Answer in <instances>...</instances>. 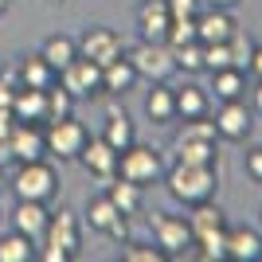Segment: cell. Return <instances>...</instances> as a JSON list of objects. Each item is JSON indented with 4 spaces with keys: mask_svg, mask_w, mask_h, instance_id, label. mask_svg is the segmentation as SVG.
<instances>
[{
    "mask_svg": "<svg viewBox=\"0 0 262 262\" xmlns=\"http://www.w3.org/2000/svg\"><path fill=\"white\" fill-rule=\"evenodd\" d=\"M39 55H43L55 71H63V67L78 55V39H75V35H63V32H59V35H47L43 47H39Z\"/></svg>",
    "mask_w": 262,
    "mask_h": 262,
    "instance_id": "4316f807",
    "label": "cell"
},
{
    "mask_svg": "<svg viewBox=\"0 0 262 262\" xmlns=\"http://www.w3.org/2000/svg\"><path fill=\"white\" fill-rule=\"evenodd\" d=\"M176 161L184 164H219V133L215 121L208 118H192L184 121V129L176 133Z\"/></svg>",
    "mask_w": 262,
    "mask_h": 262,
    "instance_id": "3957f363",
    "label": "cell"
},
{
    "mask_svg": "<svg viewBox=\"0 0 262 262\" xmlns=\"http://www.w3.org/2000/svg\"><path fill=\"white\" fill-rule=\"evenodd\" d=\"M168 24H172L168 0H141V8H137V32H141V39H161L164 43Z\"/></svg>",
    "mask_w": 262,
    "mask_h": 262,
    "instance_id": "2e32d148",
    "label": "cell"
},
{
    "mask_svg": "<svg viewBox=\"0 0 262 262\" xmlns=\"http://www.w3.org/2000/svg\"><path fill=\"white\" fill-rule=\"evenodd\" d=\"M8 188L16 192V200L51 204V200L59 196V172H55V164H47L43 157H39V161H20V168L12 172Z\"/></svg>",
    "mask_w": 262,
    "mask_h": 262,
    "instance_id": "277c9868",
    "label": "cell"
},
{
    "mask_svg": "<svg viewBox=\"0 0 262 262\" xmlns=\"http://www.w3.org/2000/svg\"><path fill=\"white\" fill-rule=\"evenodd\" d=\"M231 67V47L227 43H204V71H227Z\"/></svg>",
    "mask_w": 262,
    "mask_h": 262,
    "instance_id": "836d02e7",
    "label": "cell"
},
{
    "mask_svg": "<svg viewBox=\"0 0 262 262\" xmlns=\"http://www.w3.org/2000/svg\"><path fill=\"white\" fill-rule=\"evenodd\" d=\"M227 258L258 262L262 258V235L254 227H227Z\"/></svg>",
    "mask_w": 262,
    "mask_h": 262,
    "instance_id": "d6986e66",
    "label": "cell"
},
{
    "mask_svg": "<svg viewBox=\"0 0 262 262\" xmlns=\"http://www.w3.org/2000/svg\"><path fill=\"white\" fill-rule=\"evenodd\" d=\"M0 215H4V211H0Z\"/></svg>",
    "mask_w": 262,
    "mask_h": 262,
    "instance_id": "bcb514c9",
    "label": "cell"
},
{
    "mask_svg": "<svg viewBox=\"0 0 262 262\" xmlns=\"http://www.w3.org/2000/svg\"><path fill=\"white\" fill-rule=\"evenodd\" d=\"M227 47H231V67H235V71H251V59H254V39L251 35L235 32L227 39Z\"/></svg>",
    "mask_w": 262,
    "mask_h": 262,
    "instance_id": "1f68e13d",
    "label": "cell"
},
{
    "mask_svg": "<svg viewBox=\"0 0 262 262\" xmlns=\"http://www.w3.org/2000/svg\"><path fill=\"white\" fill-rule=\"evenodd\" d=\"M90 141V129L71 114V118H55L43 125V145H47V157H59V161H78V153L86 149Z\"/></svg>",
    "mask_w": 262,
    "mask_h": 262,
    "instance_id": "8992f818",
    "label": "cell"
},
{
    "mask_svg": "<svg viewBox=\"0 0 262 262\" xmlns=\"http://www.w3.org/2000/svg\"><path fill=\"white\" fill-rule=\"evenodd\" d=\"M12 118L43 125V121H47V94H43V90H32V86H20V90H16V98H12Z\"/></svg>",
    "mask_w": 262,
    "mask_h": 262,
    "instance_id": "ffe728a7",
    "label": "cell"
},
{
    "mask_svg": "<svg viewBox=\"0 0 262 262\" xmlns=\"http://www.w3.org/2000/svg\"><path fill=\"white\" fill-rule=\"evenodd\" d=\"M98 137H102V141H110L121 153V149H129V145L137 141V129H133V121H129L125 110H110V114H106V125H102Z\"/></svg>",
    "mask_w": 262,
    "mask_h": 262,
    "instance_id": "cb8c5ba5",
    "label": "cell"
},
{
    "mask_svg": "<svg viewBox=\"0 0 262 262\" xmlns=\"http://www.w3.org/2000/svg\"><path fill=\"white\" fill-rule=\"evenodd\" d=\"M43 94H47V121H55V118H71V114H75V102H78V98H75L67 86H59V78H55V82L43 90ZM47 121H43V125H47Z\"/></svg>",
    "mask_w": 262,
    "mask_h": 262,
    "instance_id": "f546056e",
    "label": "cell"
},
{
    "mask_svg": "<svg viewBox=\"0 0 262 262\" xmlns=\"http://www.w3.org/2000/svg\"><path fill=\"white\" fill-rule=\"evenodd\" d=\"M133 67H137V75L149 78V82H168L176 75V59H172V47L161 43V39H141V43L125 51Z\"/></svg>",
    "mask_w": 262,
    "mask_h": 262,
    "instance_id": "52a82bcc",
    "label": "cell"
},
{
    "mask_svg": "<svg viewBox=\"0 0 262 262\" xmlns=\"http://www.w3.org/2000/svg\"><path fill=\"white\" fill-rule=\"evenodd\" d=\"M78 55H86L90 63H114L118 55H125V39H121L114 28H86L82 32V39H78Z\"/></svg>",
    "mask_w": 262,
    "mask_h": 262,
    "instance_id": "30bf717a",
    "label": "cell"
},
{
    "mask_svg": "<svg viewBox=\"0 0 262 262\" xmlns=\"http://www.w3.org/2000/svg\"><path fill=\"white\" fill-rule=\"evenodd\" d=\"M8 4H12V0H0V16H4V12H8Z\"/></svg>",
    "mask_w": 262,
    "mask_h": 262,
    "instance_id": "7bdbcfd3",
    "label": "cell"
},
{
    "mask_svg": "<svg viewBox=\"0 0 262 262\" xmlns=\"http://www.w3.org/2000/svg\"><path fill=\"white\" fill-rule=\"evenodd\" d=\"M145 118L153 121V125H172L176 121V94H172V86L153 82L149 98H145Z\"/></svg>",
    "mask_w": 262,
    "mask_h": 262,
    "instance_id": "44dd1931",
    "label": "cell"
},
{
    "mask_svg": "<svg viewBox=\"0 0 262 262\" xmlns=\"http://www.w3.org/2000/svg\"><path fill=\"white\" fill-rule=\"evenodd\" d=\"M153 239L168 258L184 254L188 247H196L192 239V227H188V215H168V211H157L153 215Z\"/></svg>",
    "mask_w": 262,
    "mask_h": 262,
    "instance_id": "9c48e42d",
    "label": "cell"
},
{
    "mask_svg": "<svg viewBox=\"0 0 262 262\" xmlns=\"http://www.w3.org/2000/svg\"><path fill=\"white\" fill-rule=\"evenodd\" d=\"M239 32V24L231 16V8H204L196 16V39L200 43H227Z\"/></svg>",
    "mask_w": 262,
    "mask_h": 262,
    "instance_id": "5bb4252c",
    "label": "cell"
},
{
    "mask_svg": "<svg viewBox=\"0 0 262 262\" xmlns=\"http://www.w3.org/2000/svg\"><path fill=\"white\" fill-rule=\"evenodd\" d=\"M0 188H4V168H0Z\"/></svg>",
    "mask_w": 262,
    "mask_h": 262,
    "instance_id": "ee69618b",
    "label": "cell"
},
{
    "mask_svg": "<svg viewBox=\"0 0 262 262\" xmlns=\"http://www.w3.org/2000/svg\"><path fill=\"white\" fill-rule=\"evenodd\" d=\"M247 75L262 78V43H254V59H251V71H247Z\"/></svg>",
    "mask_w": 262,
    "mask_h": 262,
    "instance_id": "f35d334b",
    "label": "cell"
},
{
    "mask_svg": "<svg viewBox=\"0 0 262 262\" xmlns=\"http://www.w3.org/2000/svg\"><path fill=\"white\" fill-rule=\"evenodd\" d=\"M12 164V149H8V137L0 133V168H8Z\"/></svg>",
    "mask_w": 262,
    "mask_h": 262,
    "instance_id": "ab89813d",
    "label": "cell"
},
{
    "mask_svg": "<svg viewBox=\"0 0 262 262\" xmlns=\"http://www.w3.org/2000/svg\"><path fill=\"white\" fill-rule=\"evenodd\" d=\"M121 258L125 262H164L168 254H164L157 243H125V247H121Z\"/></svg>",
    "mask_w": 262,
    "mask_h": 262,
    "instance_id": "d6a6232c",
    "label": "cell"
},
{
    "mask_svg": "<svg viewBox=\"0 0 262 262\" xmlns=\"http://www.w3.org/2000/svg\"><path fill=\"white\" fill-rule=\"evenodd\" d=\"M172 94H176V121H180V118H184V121L208 118V110H211L208 90H200V86H180V90H172Z\"/></svg>",
    "mask_w": 262,
    "mask_h": 262,
    "instance_id": "d4e9b609",
    "label": "cell"
},
{
    "mask_svg": "<svg viewBox=\"0 0 262 262\" xmlns=\"http://www.w3.org/2000/svg\"><path fill=\"white\" fill-rule=\"evenodd\" d=\"M188 227H192V239H211V235H223L227 231V215L211 204V200H204V204H196L192 208V215H188Z\"/></svg>",
    "mask_w": 262,
    "mask_h": 262,
    "instance_id": "e0dca14e",
    "label": "cell"
},
{
    "mask_svg": "<svg viewBox=\"0 0 262 262\" xmlns=\"http://www.w3.org/2000/svg\"><path fill=\"white\" fill-rule=\"evenodd\" d=\"M211 90H215L219 102H235L247 94V71H235V67H227V71H215V82H211Z\"/></svg>",
    "mask_w": 262,
    "mask_h": 262,
    "instance_id": "83f0119b",
    "label": "cell"
},
{
    "mask_svg": "<svg viewBox=\"0 0 262 262\" xmlns=\"http://www.w3.org/2000/svg\"><path fill=\"white\" fill-rule=\"evenodd\" d=\"M172 59H176V71H184V75H200V71H204V43L192 39V43L172 47Z\"/></svg>",
    "mask_w": 262,
    "mask_h": 262,
    "instance_id": "4dcf8cb0",
    "label": "cell"
},
{
    "mask_svg": "<svg viewBox=\"0 0 262 262\" xmlns=\"http://www.w3.org/2000/svg\"><path fill=\"white\" fill-rule=\"evenodd\" d=\"M247 176H251L254 184H262V149H251V153H247Z\"/></svg>",
    "mask_w": 262,
    "mask_h": 262,
    "instance_id": "8d00e7d4",
    "label": "cell"
},
{
    "mask_svg": "<svg viewBox=\"0 0 262 262\" xmlns=\"http://www.w3.org/2000/svg\"><path fill=\"white\" fill-rule=\"evenodd\" d=\"M82 215L71 208H59L51 211V219H47V231H43V251L35 254V258L43 262H71L78 254V247H82Z\"/></svg>",
    "mask_w": 262,
    "mask_h": 262,
    "instance_id": "7a4b0ae2",
    "label": "cell"
},
{
    "mask_svg": "<svg viewBox=\"0 0 262 262\" xmlns=\"http://www.w3.org/2000/svg\"><path fill=\"white\" fill-rule=\"evenodd\" d=\"M59 86H67L75 98H98V94H106V90H102V67L90 63L86 55H75V59L59 71Z\"/></svg>",
    "mask_w": 262,
    "mask_h": 262,
    "instance_id": "ba28073f",
    "label": "cell"
},
{
    "mask_svg": "<svg viewBox=\"0 0 262 262\" xmlns=\"http://www.w3.org/2000/svg\"><path fill=\"white\" fill-rule=\"evenodd\" d=\"M118 219H121V211L114 208V200L102 192V196H94V200L86 204V215H82V223H86L90 231H102V235H106V231L114 227Z\"/></svg>",
    "mask_w": 262,
    "mask_h": 262,
    "instance_id": "484cf974",
    "label": "cell"
},
{
    "mask_svg": "<svg viewBox=\"0 0 262 262\" xmlns=\"http://www.w3.org/2000/svg\"><path fill=\"white\" fill-rule=\"evenodd\" d=\"M106 196L114 200V208H118L121 215H137V211H141V200H145V188H137L133 180H125V176H114V180H106Z\"/></svg>",
    "mask_w": 262,
    "mask_h": 262,
    "instance_id": "603a6c76",
    "label": "cell"
},
{
    "mask_svg": "<svg viewBox=\"0 0 262 262\" xmlns=\"http://www.w3.org/2000/svg\"><path fill=\"white\" fill-rule=\"evenodd\" d=\"M168 12H172V20H196L204 12V0H168Z\"/></svg>",
    "mask_w": 262,
    "mask_h": 262,
    "instance_id": "d590c367",
    "label": "cell"
},
{
    "mask_svg": "<svg viewBox=\"0 0 262 262\" xmlns=\"http://www.w3.org/2000/svg\"><path fill=\"white\" fill-rule=\"evenodd\" d=\"M78 161H82V168H86L90 176H98L102 184L118 176V149H114L110 141H102V137H90L86 149L78 153Z\"/></svg>",
    "mask_w": 262,
    "mask_h": 262,
    "instance_id": "9a60e30c",
    "label": "cell"
},
{
    "mask_svg": "<svg viewBox=\"0 0 262 262\" xmlns=\"http://www.w3.org/2000/svg\"><path fill=\"white\" fill-rule=\"evenodd\" d=\"M254 110L262 114V78H258V90H254Z\"/></svg>",
    "mask_w": 262,
    "mask_h": 262,
    "instance_id": "b9f144b4",
    "label": "cell"
},
{
    "mask_svg": "<svg viewBox=\"0 0 262 262\" xmlns=\"http://www.w3.org/2000/svg\"><path fill=\"white\" fill-rule=\"evenodd\" d=\"M35 258V243L20 231L0 235V262H32Z\"/></svg>",
    "mask_w": 262,
    "mask_h": 262,
    "instance_id": "f1b7e54d",
    "label": "cell"
},
{
    "mask_svg": "<svg viewBox=\"0 0 262 262\" xmlns=\"http://www.w3.org/2000/svg\"><path fill=\"white\" fill-rule=\"evenodd\" d=\"M118 176L133 180L137 188L161 184V180H164V157H161V149L133 141L129 149H121V153H118Z\"/></svg>",
    "mask_w": 262,
    "mask_h": 262,
    "instance_id": "5b68a950",
    "label": "cell"
},
{
    "mask_svg": "<svg viewBox=\"0 0 262 262\" xmlns=\"http://www.w3.org/2000/svg\"><path fill=\"white\" fill-rule=\"evenodd\" d=\"M204 4H208V8H235L239 0H204Z\"/></svg>",
    "mask_w": 262,
    "mask_h": 262,
    "instance_id": "60d3db41",
    "label": "cell"
},
{
    "mask_svg": "<svg viewBox=\"0 0 262 262\" xmlns=\"http://www.w3.org/2000/svg\"><path fill=\"white\" fill-rule=\"evenodd\" d=\"M251 125H254V114L247 110V102H243V98L219 102V110H215V133H219V141H247Z\"/></svg>",
    "mask_w": 262,
    "mask_h": 262,
    "instance_id": "8fae6325",
    "label": "cell"
},
{
    "mask_svg": "<svg viewBox=\"0 0 262 262\" xmlns=\"http://www.w3.org/2000/svg\"><path fill=\"white\" fill-rule=\"evenodd\" d=\"M164 188H168V196H172L176 204L196 208L204 200H215L219 172H215V164H184V161H176L172 168L164 172Z\"/></svg>",
    "mask_w": 262,
    "mask_h": 262,
    "instance_id": "6da1fadb",
    "label": "cell"
},
{
    "mask_svg": "<svg viewBox=\"0 0 262 262\" xmlns=\"http://www.w3.org/2000/svg\"><path fill=\"white\" fill-rule=\"evenodd\" d=\"M137 78L141 75H137V67H133L125 55H118L114 63L102 67V90H106V94H125V90L137 86Z\"/></svg>",
    "mask_w": 262,
    "mask_h": 262,
    "instance_id": "7402d4cb",
    "label": "cell"
},
{
    "mask_svg": "<svg viewBox=\"0 0 262 262\" xmlns=\"http://www.w3.org/2000/svg\"><path fill=\"white\" fill-rule=\"evenodd\" d=\"M47 219H51L47 204H39V200H16V208H12V231L28 235L32 243H43Z\"/></svg>",
    "mask_w": 262,
    "mask_h": 262,
    "instance_id": "4fadbf2b",
    "label": "cell"
},
{
    "mask_svg": "<svg viewBox=\"0 0 262 262\" xmlns=\"http://www.w3.org/2000/svg\"><path fill=\"white\" fill-rule=\"evenodd\" d=\"M51 4H63V0H51Z\"/></svg>",
    "mask_w": 262,
    "mask_h": 262,
    "instance_id": "f6af8a7d",
    "label": "cell"
},
{
    "mask_svg": "<svg viewBox=\"0 0 262 262\" xmlns=\"http://www.w3.org/2000/svg\"><path fill=\"white\" fill-rule=\"evenodd\" d=\"M8 149H12V161H39L47 157V145H43V125L35 121H16L8 133Z\"/></svg>",
    "mask_w": 262,
    "mask_h": 262,
    "instance_id": "7c38bea8",
    "label": "cell"
},
{
    "mask_svg": "<svg viewBox=\"0 0 262 262\" xmlns=\"http://www.w3.org/2000/svg\"><path fill=\"white\" fill-rule=\"evenodd\" d=\"M106 235H110L114 243H129V215H121L118 223H114V227L106 231Z\"/></svg>",
    "mask_w": 262,
    "mask_h": 262,
    "instance_id": "74e56055",
    "label": "cell"
},
{
    "mask_svg": "<svg viewBox=\"0 0 262 262\" xmlns=\"http://www.w3.org/2000/svg\"><path fill=\"white\" fill-rule=\"evenodd\" d=\"M196 39V20H172L168 32H164V43L168 47H180V43H192Z\"/></svg>",
    "mask_w": 262,
    "mask_h": 262,
    "instance_id": "e575fe53",
    "label": "cell"
},
{
    "mask_svg": "<svg viewBox=\"0 0 262 262\" xmlns=\"http://www.w3.org/2000/svg\"><path fill=\"white\" fill-rule=\"evenodd\" d=\"M16 75H20V86H32V90H47L59 78V71H55L51 63H47L43 55H24L20 63H16Z\"/></svg>",
    "mask_w": 262,
    "mask_h": 262,
    "instance_id": "ac0fdd59",
    "label": "cell"
}]
</instances>
